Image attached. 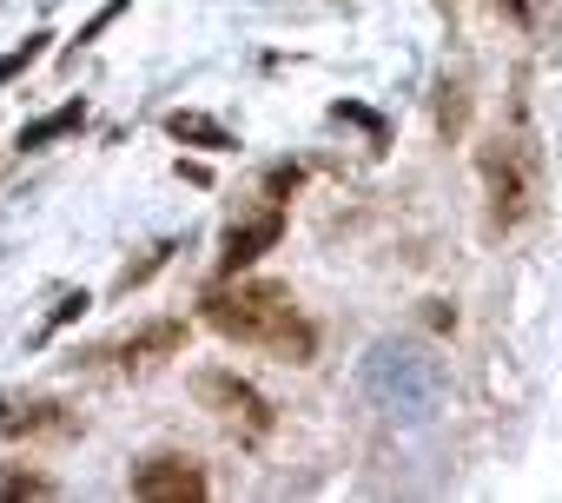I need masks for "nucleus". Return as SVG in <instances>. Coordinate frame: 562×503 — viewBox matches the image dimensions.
I'll return each mask as SVG.
<instances>
[{
	"label": "nucleus",
	"instance_id": "obj_1",
	"mask_svg": "<svg viewBox=\"0 0 562 503\" xmlns=\"http://www.w3.org/2000/svg\"><path fill=\"white\" fill-rule=\"evenodd\" d=\"M205 325L232 345H251V351H271V358H285V365H312L318 351V332L312 318L299 312V299L285 286H271V279H245V286H218L205 292Z\"/></svg>",
	"mask_w": 562,
	"mask_h": 503
},
{
	"label": "nucleus",
	"instance_id": "obj_2",
	"mask_svg": "<svg viewBox=\"0 0 562 503\" xmlns=\"http://www.w3.org/2000/svg\"><path fill=\"white\" fill-rule=\"evenodd\" d=\"M476 166H483L490 219H496V225H522V219H529V205H536V159H529V146L496 133V139H483Z\"/></svg>",
	"mask_w": 562,
	"mask_h": 503
},
{
	"label": "nucleus",
	"instance_id": "obj_3",
	"mask_svg": "<svg viewBox=\"0 0 562 503\" xmlns=\"http://www.w3.org/2000/svg\"><path fill=\"white\" fill-rule=\"evenodd\" d=\"M192 398L205 404V411H218V417H232V424H245L251 437H265L278 417H271V404H265V391H251L238 371H218V365H205V371H192Z\"/></svg>",
	"mask_w": 562,
	"mask_h": 503
},
{
	"label": "nucleus",
	"instance_id": "obj_4",
	"mask_svg": "<svg viewBox=\"0 0 562 503\" xmlns=\"http://www.w3.org/2000/svg\"><path fill=\"white\" fill-rule=\"evenodd\" d=\"M179 345H186V325H179V318H159V325H146V332H133V338H113V345L80 351V365H87V371H126V365H153V358H166V351H179Z\"/></svg>",
	"mask_w": 562,
	"mask_h": 503
},
{
	"label": "nucleus",
	"instance_id": "obj_5",
	"mask_svg": "<svg viewBox=\"0 0 562 503\" xmlns=\"http://www.w3.org/2000/svg\"><path fill=\"white\" fill-rule=\"evenodd\" d=\"M133 496L146 503H186V496H205V470L192 457H146L133 470Z\"/></svg>",
	"mask_w": 562,
	"mask_h": 503
},
{
	"label": "nucleus",
	"instance_id": "obj_6",
	"mask_svg": "<svg viewBox=\"0 0 562 503\" xmlns=\"http://www.w3.org/2000/svg\"><path fill=\"white\" fill-rule=\"evenodd\" d=\"M0 431L8 437H67L74 417L54 398H0Z\"/></svg>",
	"mask_w": 562,
	"mask_h": 503
},
{
	"label": "nucleus",
	"instance_id": "obj_7",
	"mask_svg": "<svg viewBox=\"0 0 562 503\" xmlns=\"http://www.w3.org/2000/svg\"><path fill=\"white\" fill-rule=\"evenodd\" d=\"M278 232H285V219H278V212H265V219H251V225H232V232H225V252H218V279L245 272L258 252H271Z\"/></svg>",
	"mask_w": 562,
	"mask_h": 503
},
{
	"label": "nucleus",
	"instance_id": "obj_8",
	"mask_svg": "<svg viewBox=\"0 0 562 503\" xmlns=\"http://www.w3.org/2000/svg\"><path fill=\"white\" fill-rule=\"evenodd\" d=\"M80 126H87V107H80V100H67L60 113H47V120L21 126V153H41L47 139H60V133H80Z\"/></svg>",
	"mask_w": 562,
	"mask_h": 503
},
{
	"label": "nucleus",
	"instance_id": "obj_9",
	"mask_svg": "<svg viewBox=\"0 0 562 503\" xmlns=\"http://www.w3.org/2000/svg\"><path fill=\"white\" fill-rule=\"evenodd\" d=\"M166 133H172V139H192V146H205V153H225V146H232V133H225L218 120H205V113H166Z\"/></svg>",
	"mask_w": 562,
	"mask_h": 503
},
{
	"label": "nucleus",
	"instance_id": "obj_10",
	"mask_svg": "<svg viewBox=\"0 0 562 503\" xmlns=\"http://www.w3.org/2000/svg\"><path fill=\"white\" fill-rule=\"evenodd\" d=\"M0 496H60V483L54 477H41V470H0Z\"/></svg>",
	"mask_w": 562,
	"mask_h": 503
},
{
	"label": "nucleus",
	"instance_id": "obj_11",
	"mask_svg": "<svg viewBox=\"0 0 562 503\" xmlns=\"http://www.w3.org/2000/svg\"><path fill=\"white\" fill-rule=\"evenodd\" d=\"M41 41H47V34H34V41H27L21 54H8V60H0V80H14V74H27V67L41 60Z\"/></svg>",
	"mask_w": 562,
	"mask_h": 503
},
{
	"label": "nucleus",
	"instance_id": "obj_12",
	"mask_svg": "<svg viewBox=\"0 0 562 503\" xmlns=\"http://www.w3.org/2000/svg\"><path fill=\"white\" fill-rule=\"evenodd\" d=\"M80 312H87V292H67V299H60V312H54V325H67V318H80Z\"/></svg>",
	"mask_w": 562,
	"mask_h": 503
},
{
	"label": "nucleus",
	"instance_id": "obj_13",
	"mask_svg": "<svg viewBox=\"0 0 562 503\" xmlns=\"http://www.w3.org/2000/svg\"><path fill=\"white\" fill-rule=\"evenodd\" d=\"M496 8H509L516 21H529V0H496Z\"/></svg>",
	"mask_w": 562,
	"mask_h": 503
}]
</instances>
